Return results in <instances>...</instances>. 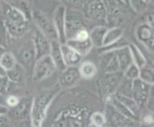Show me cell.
Listing matches in <instances>:
<instances>
[{
    "label": "cell",
    "instance_id": "obj_18",
    "mask_svg": "<svg viewBox=\"0 0 154 127\" xmlns=\"http://www.w3.org/2000/svg\"><path fill=\"white\" fill-rule=\"evenodd\" d=\"M104 116L106 119V126L109 127H119L126 119L125 116L120 114L116 109H114V107L109 103H106Z\"/></svg>",
    "mask_w": 154,
    "mask_h": 127
},
{
    "label": "cell",
    "instance_id": "obj_19",
    "mask_svg": "<svg viewBox=\"0 0 154 127\" xmlns=\"http://www.w3.org/2000/svg\"><path fill=\"white\" fill-rule=\"evenodd\" d=\"M65 43L70 46L71 48H73L75 51H77L79 55H82V56L88 55L90 51L93 49V45H92V42L90 41L89 38L87 39H68L66 40Z\"/></svg>",
    "mask_w": 154,
    "mask_h": 127
},
{
    "label": "cell",
    "instance_id": "obj_12",
    "mask_svg": "<svg viewBox=\"0 0 154 127\" xmlns=\"http://www.w3.org/2000/svg\"><path fill=\"white\" fill-rule=\"evenodd\" d=\"M32 41H33V44H34L35 50L36 59H39L41 56L49 55L51 40L49 38H47L46 36L36 28L33 33Z\"/></svg>",
    "mask_w": 154,
    "mask_h": 127
},
{
    "label": "cell",
    "instance_id": "obj_20",
    "mask_svg": "<svg viewBox=\"0 0 154 127\" xmlns=\"http://www.w3.org/2000/svg\"><path fill=\"white\" fill-rule=\"evenodd\" d=\"M106 31H107L106 25H97L91 29V31L89 32V39L92 42L93 47H97L99 49L103 46V41Z\"/></svg>",
    "mask_w": 154,
    "mask_h": 127
},
{
    "label": "cell",
    "instance_id": "obj_15",
    "mask_svg": "<svg viewBox=\"0 0 154 127\" xmlns=\"http://www.w3.org/2000/svg\"><path fill=\"white\" fill-rule=\"evenodd\" d=\"M100 55H102V57H100V66L103 69L104 73L121 72L115 52L102 53Z\"/></svg>",
    "mask_w": 154,
    "mask_h": 127
},
{
    "label": "cell",
    "instance_id": "obj_41",
    "mask_svg": "<svg viewBox=\"0 0 154 127\" xmlns=\"http://www.w3.org/2000/svg\"><path fill=\"white\" fill-rule=\"evenodd\" d=\"M143 122H144V124L146 123V125H149V127H151L153 125V116L151 114L146 115L144 119H143Z\"/></svg>",
    "mask_w": 154,
    "mask_h": 127
},
{
    "label": "cell",
    "instance_id": "obj_48",
    "mask_svg": "<svg viewBox=\"0 0 154 127\" xmlns=\"http://www.w3.org/2000/svg\"><path fill=\"white\" fill-rule=\"evenodd\" d=\"M3 2H6V3H10V4H13V0H1Z\"/></svg>",
    "mask_w": 154,
    "mask_h": 127
},
{
    "label": "cell",
    "instance_id": "obj_47",
    "mask_svg": "<svg viewBox=\"0 0 154 127\" xmlns=\"http://www.w3.org/2000/svg\"><path fill=\"white\" fill-rule=\"evenodd\" d=\"M0 103H1V104H5V99H4L3 96H1V95H0Z\"/></svg>",
    "mask_w": 154,
    "mask_h": 127
},
{
    "label": "cell",
    "instance_id": "obj_35",
    "mask_svg": "<svg viewBox=\"0 0 154 127\" xmlns=\"http://www.w3.org/2000/svg\"><path fill=\"white\" fill-rule=\"evenodd\" d=\"M91 122L94 127H104L106 125V119L104 113L94 112L91 115Z\"/></svg>",
    "mask_w": 154,
    "mask_h": 127
},
{
    "label": "cell",
    "instance_id": "obj_13",
    "mask_svg": "<svg viewBox=\"0 0 154 127\" xmlns=\"http://www.w3.org/2000/svg\"><path fill=\"white\" fill-rule=\"evenodd\" d=\"M136 38L146 49H153V28L146 22L140 23L135 30Z\"/></svg>",
    "mask_w": 154,
    "mask_h": 127
},
{
    "label": "cell",
    "instance_id": "obj_24",
    "mask_svg": "<svg viewBox=\"0 0 154 127\" xmlns=\"http://www.w3.org/2000/svg\"><path fill=\"white\" fill-rule=\"evenodd\" d=\"M115 54H116L117 59H118V62H119L120 71L124 72L125 69L132 63V59H131V56H130V52H129V49H128V46L123 47V48L115 51Z\"/></svg>",
    "mask_w": 154,
    "mask_h": 127
},
{
    "label": "cell",
    "instance_id": "obj_7",
    "mask_svg": "<svg viewBox=\"0 0 154 127\" xmlns=\"http://www.w3.org/2000/svg\"><path fill=\"white\" fill-rule=\"evenodd\" d=\"M57 70L55 63L53 62L50 56H44L36 59L33 66V78L35 81H41L51 77Z\"/></svg>",
    "mask_w": 154,
    "mask_h": 127
},
{
    "label": "cell",
    "instance_id": "obj_29",
    "mask_svg": "<svg viewBox=\"0 0 154 127\" xmlns=\"http://www.w3.org/2000/svg\"><path fill=\"white\" fill-rule=\"evenodd\" d=\"M17 64V57L11 52L5 51L2 54V56H0V65L4 67L7 71L14 68Z\"/></svg>",
    "mask_w": 154,
    "mask_h": 127
},
{
    "label": "cell",
    "instance_id": "obj_16",
    "mask_svg": "<svg viewBox=\"0 0 154 127\" xmlns=\"http://www.w3.org/2000/svg\"><path fill=\"white\" fill-rule=\"evenodd\" d=\"M61 47V54L63 57L66 67L71 66H78L82 60V56L79 55L77 51H75L70 46H68L66 43H63L60 45Z\"/></svg>",
    "mask_w": 154,
    "mask_h": 127
},
{
    "label": "cell",
    "instance_id": "obj_45",
    "mask_svg": "<svg viewBox=\"0 0 154 127\" xmlns=\"http://www.w3.org/2000/svg\"><path fill=\"white\" fill-rule=\"evenodd\" d=\"M5 51H6V49L3 48V47H2L1 45H0V56H2V54H3V53H4Z\"/></svg>",
    "mask_w": 154,
    "mask_h": 127
},
{
    "label": "cell",
    "instance_id": "obj_43",
    "mask_svg": "<svg viewBox=\"0 0 154 127\" xmlns=\"http://www.w3.org/2000/svg\"><path fill=\"white\" fill-rule=\"evenodd\" d=\"M146 23L148 24L150 26V27L153 28V14H147L146 17Z\"/></svg>",
    "mask_w": 154,
    "mask_h": 127
},
{
    "label": "cell",
    "instance_id": "obj_33",
    "mask_svg": "<svg viewBox=\"0 0 154 127\" xmlns=\"http://www.w3.org/2000/svg\"><path fill=\"white\" fill-rule=\"evenodd\" d=\"M60 2V5L64 6L66 9L82 11L84 0H57Z\"/></svg>",
    "mask_w": 154,
    "mask_h": 127
},
{
    "label": "cell",
    "instance_id": "obj_11",
    "mask_svg": "<svg viewBox=\"0 0 154 127\" xmlns=\"http://www.w3.org/2000/svg\"><path fill=\"white\" fill-rule=\"evenodd\" d=\"M106 7V14H107V19H106V24L117 22L121 20L126 14V5L120 2L119 0H106L104 2Z\"/></svg>",
    "mask_w": 154,
    "mask_h": 127
},
{
    "label": "cell",
    "instance_id": "obj_1",
    "mask_svg": "<svg viewBox=\"0 0 154 127\" xmlns=\"http://www.w3.org/2000/svg\"><path fill=\"white\" fill-rule=\"evenodd\" d=\"M11 38H20L27 33L29 20L13 4L2 1V17Z\"/></svg>",
    "mask_w": 154,
    "mask_h": 127
},
{
    "label": "cell",
    "instance_id": "obj_14",
    "mask_svg": "<svg viewBox=\"0 0 154 127\" xmlns=\"http://www.w3.org/2000/svg\"><path fill=\"white\" fill-rule=\"evenodd\" d=\"M81 79L78 66L66 67L60 72V85L63 88H70Z\"/></svg>",
    "mask_w": 154,
    "mask_h": 127
},
{
    "label": "cell",
    "instance_id": "obj_51",
    "mask_svg": "<svg viewBox=\"0 0 154 127\" xmlns=\"http://www.w3.org/2000/svg\"><path fill=\"white\" fill-rule=\"evenodd\" d=\"M104 127H109V126H106V125H105V126H104Z\"/></svg>",
    "mask_w": 154,
    "mask_h": 127
},
{
    "label": "cell",
    "instance_id": "obj_44",
    "mask_svg": "<svg viewBox=\"0 0 154 127\" xmlns=\"http://www.w3.org/2000/svg\"><path fill=\"white\" fill-rule=\"evenodd\" d=\"M6 76H7V70L0 65V77H6Z\"/></svg>",
    "mask_w": 154,
    "mask_h": 127
},
{
    "label": "cell",
    "instance_id": "obj_3",
    "mask_svg": "<svg viewBox=\"0 0 154 127\" xmlns=\"http://www.w3.org/2000/svg\"><path fill=\"white\" fill-rule=\"evenodd\" d=\"M82 14L87 23L97 25H106V7L103 0H84Z\"/></svg>",
    "mask_w": 154,
    "mask_h": 127
},
{
    "label": "cell",
    "instance_id": "obj_2",
    "mask_svg": "<svg viewBox=\"0 0 154 127\" xmlns=\"http://www.w3.org/2000/svg\"><path fill=\"white\" fill-rule=\"evenodd\" d=\"M57 95L56 90H46L40 92L31 104L30 117L33 127H41L46 117L47 110Z\"/></svg>",
    "mask_w": 154,
    "mask_h": 127
},
{
    "label": "cell",
    "instance_id": "obj_49",
    "mask_svg": "<svg viewBox=\"0 0 154 127\" xmlns=\"http://www.w3.org/2000/svg\"><path fill=\"white\" fill-rule=\"evenodd\" d=\"M144 1H145L146 3H147V4H148V3H150L151 0H144Z\"/></svg>",
    "mask_w": 154,
    "mask_h": 127
},
{
    "label": "cell",
    "instance_id": "obj_6",
    "mask_svg": "<svg viewBox=\"0 0 154 127\" xmlns=\"http://www.w3.org/2000/svg\"><path fill=\"white\" fill-rule=\"evenodd\" d=\"M123 77V72L104 73L98 79V87L102 97H103L104 98H107L108 97L114 95Z\"/></svg>",
    "mask_w": 154,
    "mask_h": 127
},
{
    "label": "cell",
    "instance_id": "obj_25",
    "mask_svg": "<svg viewBox=\"0 0 154 127\" xmlns=\"http://www.w3.org/2000/svg\"><path fill=\"white\" fill-rule=\"evenodd\" d=\"M78 68H79V75H81V77H83L85 79L93 78L98 73L97 66L91 61L81 62Z\"/></svg>",
    "mask_w": 154,
    "mask_h": 127
},
{
    "label": "cell",
    "instance_id": "obj_23",
    "mask_svg": "<svg viewBox=\"0 0 154 127\" xmlns=\"http://www.w3.org/2000/svg\"><path fill=\"white\" fill-rule=\"evenodd\" d=\"M123 35H124V29L121 28L120 26H112V27L107 28V31H106L103 38V46H107L114 43L115 41L120 39Z\"/></svg>",
    "mask_w": 154,
    "mask_h": 127
},
{
    "label": "cell",
    "instance_id": "obj_28",
    "mask_svg": "<svg viewBox=\"0 0 154 127\" xmlns=\"http://www.w3.org/2000/svg\"><path fill=\"white\" fill-rule=\"evenodd\" d=\"M139 78L146 83L153 85V79H154V71L153 67L150 64L146 63L145 65L139 68Z\"/></svg>",
    "mask_w": 154,
    "mask_h": 127
},
{
    "label": "cell",
    "instance_id": "obj_36",
    "mask_svg": "<svg viewBox=\"0 0 154 127\" xmlns=\"http://www.w3.org/2000/svg\"><path fill=\"white\" fill-rule=\"evenodd\" d=\"M147 3H146L144 0H128V7L136 13H143L147 7Z\"/></svg>",
    "mask_w": 154,
    "mask_h": 127
},
{
    "label": "cell",
    "instance_id": "obj_34",
    "mask_svg": "<svg viewBox=\"0 0 154 127\" xmlns=\"http://www.w3.org/2000/svg\"><path fill=\"white\" fill-rule=\"evenodd\" d=\"M123 75L125 78L130 79V80H134V79L139 78V67L135 65L134 63H131L123 72Z\"/></svg>",
    "mask_w": 154,
    "mask_h": 127
},
{
    "label": "cell",
    "instance_id": "obj_9",
    "mask_svg": "<svg viewBox=\"0 0 154 127\" xmlns=\"http://www.w3.org/2000/svg\"><path fill=\"white\" fill-rule=\"evenodd\" d=\"M15 57H17V61L18 64L25 70L33 69L35 61L36 59V56L32 39L26 40L21 45L20 49L17 52V56Z\"/></svg>",
    "mask_w": 154,
    "mask_h": 127
},
{
    "label": "cell",
    "instance_id": "obj_21",
    "mask_svg": "<svg viewBox=\"0 0 154 127\" xmlns=\"http://www.w3.org/2000/svg\"><path fill=\"white\" fill-rule=\"evenodd\" d=\"M106 102L109 103L110 105H112L114 107V109H116L120 114H122L123 116H125V118H128V119H136L137 120V117L133 114L131 113L128 108H126L124 103L119 100V98H117L115 95H112V96L108 97L107 98H105Z\"/></svg>",
    "mask_w": 154,
    "mask_h": 127
},
{
    "label": "cell",
    "instance_id": "obj_52",
    "mask_svg": "<svg viewBox=\"0 0 154 127\" xmlns=\"http://www.w3.org/2000/svg\"><path fill=\"white\" fill-rule=\"evenodd\" d=\"M151 127H152V126H151Z\"/></svg>",
    "mask_w": 154,
    "mask_h": 127
},
{
    "label": "cell",
    "instance_id": "obj_46",
    "mask_svg": "<svg viewBox=\"0 0 154 127\" xmlns=\"http://www.w3.org/2000/svg\"><path fill=\"white\" fill-rule=\"evenodd\" d=\"M120 2H122V3H124L125 5H126L127 7H128V0H119Z\"/></svg>",
    "mask_w": 154,
    "mask_h": 127
},
{
    "label": "cell",
    "instance_id": "obj_31",
    "mask_svg": "<svg viewBox=\"0 0 154 127\" xmlns=\"http://www.w3.org/2000/svg\"><path fill=\"white\" fill-rule=\"evenodd\" d=\"M128 44L129 43L127 42V40L124 38V36H122L120 39L115 41L114 43L107 45V46H103V47H100V48H99V52L100 54H102V53H107V52H115L117 50L123 48V47L128 46Z\"/></svg>",
    "mask_w": 154,
    "mask_h": 127
},
{
    "label": "cell",
    "instance_id": "obj_8",
    "mask_svg": "<svg viewBox=\"0 0 154 127\" xmlns=\"http://www.w3.org/2000/svg\"><path fill=\"white\" fill-rule=\"evenodd\" d=\"M153 92V85L146 83L140 78L132 80L131 98L138 104L140 108L146 107L151 93Z\"/></svg>",
    "mask_w": 154,
    "mask_h": 127
},
{
    "label": "cell",
    "instance_id": "obj_42",
    "mask_svg": "<svg viewBox=\"0 0 154 127\" xmlns=\"http://www.w3.org/2000/svg\"><path fill=\"white\" fill-rule=\"evenodd\" d=\"M9 112V108L5 104L0 103V115H7Z\"/></svg>",
    "mask_w": 154,
    "mask_h": 127
},
{
    "label": "cell",
    "instance_id": "obj_30",
    "mask_svg": "<svg viewBox=\"0 0 154 127\" xmlns=\"http://www.w3.org/2000/svg\"><path fill=\"white\" fill-rule=\"evenodd\" d=\"M114 95L119 98V100H121V101L124 103V105L126 108L129 109V111L131 113H133L136 117H138V115H139V111H140V107L138 106V104L134 101L133 98H130V97L121 96V95H117V94H114Z\"/></svg>",
    "mask_w": 154,
    "mask_h": 127
},
{
    "label": "cell",
    "instance_id": "obj_10",
    "mask_svg": "<svg viewBox=\"0 0 154 127\" xmlns=\"http://www.w3.org/2000/svg\"><path fill=\"white\" fill-rule=\"evenodd\" d=\"M65 17H66V8L62 5H58L53 13L52 21L54 27L57 31V38L60 44L66 42L65 38Z\"/></svg>",
    "mask_w": 154,
    "mask_h": 127
},
{
    "label": "cell",
    "instance_id": "obj_22",
    "mask_svg": "<svg viewBox=\"0 0 154 127\" xmlns=\"http://www.w3.org/2000/svg\"><path fill=\"white\" fill-rule=\"evenodd\" d=\"M31 104H32V101L28 98L20 99L17 105H15L13 108L14 116L18 119H25L30 115Z\"/></svg>",
    "mask_w": 154,
    "mask_h": 127
},
{
    "label": "cell",
    "instance_id": "obj_32",
    "mask_svg": "<svg viewBox=\"0 0 154 127\" xmlns=\"http://www.w3.org/2000/svg\"><path fill=\"white\" fill-rule=\"evenodd\" d=\"M11 39V36L8 33V30L4 24V21L0 17V45L6 49Z\"/></svg>",
    "mask_w": 154,
    "mask_h": 127
},
{
    "label": "cell",
    "instance_id": "obj_38",
    "mask_svg": "<svg viewBox=\"0 0 154 127\" xmlns=\"http://www.w3.org/2000/svg\"><path fill=\"white\" fill-rule=\"evenodd\" d=\"M10 86V81L7 77H0V95L4 96L8 92Z\"/></svg>",
    "mask_w": 154,
    "mask_h": 127
},
{
    "label": "cell",
    "instance_id": "obj_4",
    "mask_svg": "<svg viewBox=\"0 0 154 127\" xmlns=\"http://www.w3.org/2000/svg\"><path fill=\"white\" fill-rule=\"evenodd\" d=\"M87 21L82 11L66 9L65 17V38L66 40L75 38L79 32L86 29Z\"/></svg>",
    "mask_w": 154,
    "mask_h": 127
},
{
    "label": "cell",
    "instance_id": "obj_26",
    "mask_svg": "<svg viewBox=\"0 0 154 127\" xmlns=\"http://www.w3.org/2000/svg\"><path fill=\"white\" fill-rule=\"evenodd\" d=\"M128 49L130 52L132 63H134L138 67H142L146 63V59L140 48L135 44H128Z\"/></svg>",
    "mask_w": 154,
    "mask_h": 127
},
{
    "label": "cell",
    "instance_id": "obj_37",
    "mask_svg": "<svg viewBox=\"0 0 154 127\" xmlns=\"http://www.w3.org/2000/svg\"><path fill=\"white\" fill-rule=\"evenodd\" d=\"M20 98L15 96V95H9V96L5 98V105L8 108H14L15 105H17V103L19 102Z\"/></svg>",
    "mask_w": 154,
    "mask_h": 127
},
{
    "label": "cell",
    "instance_id": "obj_27",
    "mask_svg": "<svg viewBox=\"0 0 154 127\" xmlns=\"http://www.w3.org/2000/svg\"><path fill=\"white\" fill-rule=\"evenodd\" d=\"M7 78L9 79L10 83L20 84L23 80L24 77V69L21 67L18 63L14 68L7 71Z\"/></svg>",
    "mask_w": 154,
    "mask_h": 127
},
{
    "label": "cell",
    "instance_id": "obj_5",
    "mask_svg": "<svg viewBox=\"0 0 154 127\" xmlns=\"http://www.w3.org/2000/svg\"><path fill=\"white\" fill-rule=\"evenodd\" d=\"M31 20L35 23L36 29L41 32L47 38L50 40H58L52 18H50L45 13L40 10H33L31 14Z\"/></svg>",
    "mask_w": 154,
    "mask_h": 127
},
{
    "label": "cell",
    "instance_id": "obj_40",
    "mask_svg": "<svg viewBox=\"0 0 154 127\" xmlns=\"http://www.w3.org/2000/svg\"><path fill=\"white\" fill-rule=\"evenodd\" d=\"M10 124V119L7 115H0V127H8Z\"/></svg>",
    "mask_w": 154,
    "mask_h": 127
},
{
    "label": "cell",
    "instance_id": "obj_39",
    "mask_svg": "<svg viewBox=\"0 0 154 127\" xmlns=\"http://www.w3.org/2000/svg\"><path fill=\"white\" fill-rule=\"evenodd\" d=\"M119 127H139V126H138V122L136 121V119L126 118L124 122L122 123Z\"/></svg>",
    "mask_w": 154,
    "mask_h": 127
},
{
    "label": "cell",
    "instance_id": "obj_50",
    "mask_svg": "<svg viewBox=\"0 0 154 127\" xmlns=\"http://www.w3.org/2000/svg\"><path fill=\"white\" fill-rule=\"evenodd\" d=\"M20 127H27V126H26V125H21Z\"/></svg>",
    "mask_w": 154,
    "mask_h": 127
},
{
    "label": "cell",
    "instance_id": "obj_17",
    "mask_svg": "<svg viewBox=\"0 0 154 127\" xmlns=\"http://www.w3.org/2000/svg\"><path fill=\"white\" fill-rule=\"evenodd\" d=\"M58 40H51L50 45V53L49 56L52 59L53 62L55 63L56 68L57 71H62L66 68V65L63 61V57L61 54V47Z\"/></svg>",
    "mask_w": 154,
    "mask_h": 127
}]
</instances>
